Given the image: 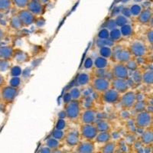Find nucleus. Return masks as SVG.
<instances>
[{
    "label": "nucleus",
    "mask_w": 153,
    "mask_h": 153,
    "mask_svg": "<svg viewBox=\"0 0 153 153\" xmlns=\"http://www.w3.org/2000/svg\"><path fill=\"white\" fill-rule=\"evenodd\" d=\"M152 123V117L149 112L143 111L138 113L136 117V126L138 129H144L148 128Z\"/></svg>",
    "instance_id": "obj_1"
},
{
    "label": "nucleus",
    "mask_w": 153,
    "mask_h": 153,
    "mask_svg": "<svg viewBox=\"0 0 153 153\" xmlns=\"http://www.w3.org/2000/svg\"><path fill=\"white\" fill-rule=\"evenodd\" d=\"M98 133V130L94 124H83L80 127V136L85 140L93 141Z\"/></svg>",
    "instance_id": "obj_2"
},
{
    "label": "nucleus",
    "mask_w": 153,
    "mask_h": 153,
    "mask_svg": "<svg viewBox=\"0 0 153 153\" xmlns=\"http://www.w3.org/2000/svg\"><path fill=\"white\" fill-rule=\"evenodd\" d=\"M65 113L68 119L75 120L77 118L80 114V105L78 100H72L70 103L66 104Z\"/></svg>",
    "instance_id": "obj_3"
},
{
    "label": "nucleus",
    "mask_w": 153,
    "mask_h": 153,
    "mask_svg": "<svg viewBox=\"0 0 153 153\" xmlns=\"http://www.w3.org/2000/svg\"><path fill=\"white\" fill-rule=\"evenodd\" d=\"M18 93H19V91L17 88L11 87V86H6L2 89L0 96L4 102L9 103L15 100L18 95Z\"/></svg>",
    "instance_id": "obj_4"
},
{
    "label": "nucleus",
    "mask_w": 153,
    "mask_h": 153,
    "mask_svg": "<svg viewBox=\"0 0 153 153\" xmlns=\"http://www.w3.org/2000/svg\"><path fill=\"white\" fill-rule=\"evenodd\" d=\"M110 82L106 77H96L93 81V87L96 91L104 93L110 89Z\"/></svg>",
    "instance_id": "obj_5"
},
{
    "label": "nucleus",
    "mask_w": 153,
    "mask_h": 153,
    "mask_svg": "<svg viewBox=\"0 0 153 153\" xmlns=\"http://www.w3.org/2000/svg\"><path fill=\"white\" fill-rule=\"evenodd\" d=\"M120 102L124 108L129 109L132 107L136 102V95L133 91H127L124 93L122 97H120Z\"/></svg>",
    "instance_id": "obj_6"
},
{
    "label": "nucleus",
    "mask_w": 153,
    "mask_h": 153,
    "mask_svg": "<svg viewBox=\"0 0 153 153\" xmlns=\"http://www.w3.org/2000/svg\"><path fill=\"white\" fill-rule=\"evenodd\" d=\"M113 74L115 78L124 79V80H127L129 78V71L126 65L122 63H119L113 67Z\"/></svg>",
    "instance_id": "obj_7"
},
{
    "label": "nucleus",
    "mask_w": 153,
    "mask_h": 153,
    "mask_svg": "<svg viewBox=\"0 0 153 153\" xmlns=\"http://www.w3.org/2000/svg\"><path fill=\"white\" fill-rule=\"evenodd\" d=\"M120 94L115 91L114 89H108L107 91L103 93V100L107 103L114 104L118 103L120 100Z\"/></svg>",
    "instance_id": "obj_8"
},
{
    "label": "nucleus",
    "mask_w": 153,
    "mask_h": 153,
    "mask_svg": "<svg viewBox=\"0 0 153 153\" xmlns=\"http://www.w3.org/2000/svg\"><path fill=\"white\" fill-rule=\"evenodd\" d=\"M96 147L94 142L85 140V141L83 142L80 141V143L76 146L75 151H77L81 153H94Z\"/></svg>",
    "instance_id": "obj_9"
},
{
    "label": "nucleus",
    "mask_w": 153,
    "mask_h": 153,
    "mask_svg": "<svg viewBox=\"0 0 153 153\" xmlns=\"http://www.w3.org/2000/svg\"><path fill=\"white\" fill-rule=\"evenodd\" d=\"M18 17L20 19L23 26H29L35 22V16L28 9L20 11L18 15Z\"/></svg>",
    "instance_id": "obj_10"
},
{
    "label": "nucleus",
    "mask_w": 153,
    "mask_h": 153,
    "mask_svg": "<svg viewBox=\"0 0 153 153\" xmlns=\"http://www.w3.org/2000/svg\"><path fill=\"white\" fill-rule=\"evenodd\" d=\"M129 52L136 57H143L146 53V48L143 43L140 42H135L129 48Z\"/></svg>",
    "instance_id": "obj_11"
},
{
    "label": "nucleus",
    "mask_w": 153,
    "mask_h": 153,
    "mask_svg": "<svg viewBox=\"0 0 153 153\" xmlns=\"http://www.w3.org/2000/svg\"><path fill=\"white\" fill-rule=\"evenodd\" d=\"M111 84L113 89H114L115 91H117L120 94H124V93L127 92L129 88L126 80H124V79L114 78L112 81Z\"/></svg>",
    "instance_id": "obj_12"
},
{
    "label": "nucleus",
    "mask_w": 153,
    "mask_h": 153,
    "mask_svg": "<svg viewBox=\"0 0 153 153\" xmlns=\"http://www.w3.org/2000/svg\"><path fill=\"white\" fill-rule=\"evenodd\" d=\"M65 142L69 147H75L80 143V135L76 132H70L65 135Z\"/></svg>",
    "instance_id": "obj_13"
},
{
    "label": "nucleus",
    "mask_w": 153,
    "mask_h": 153,
    "mask_svg": "<svg viewBox=\"0 0 153 153\" xmlns=\"http://www.w3.org/2000/svg\"><path fill=\"white\" fill-rule=\"evenodd\" d=\"M97 113L94 110L88 109L82 113L81 121L84 124H94L96 121Z\"/></svg>",
    "instance_id": "obj_14"
},
{
    "label": "nucleus",
    "mask_w": 153,
    "mask_h": 153,
    "mask_svg": "<svg viewBox=\"0 0 153 153\" xmlns=\"http://www.w3.org/2000/svg\"><path fill=\"white\" fill-rule=\"evenodd\" d=\"M28 10L33 15H41L43 12V7L41 2H37L35 0H31L28 3Z\"/></svg>",
    "instance_id": "obj_15"
},
{
    "label": "nucleus",
    "mask_w": 153,
    "mask_h": 153,
    "mask_svg": "<svg viewBox=\"0 0 153 153\" xmlns=\"http://www.w3.org/2000/svg\"><path fill=\"white\" fill-rule=\"evenodd\" d=\"M116 58L120 63H126L131 59V53L128 50L120 49L116 52Z\"/></svg>",
    "instance_id": "obj_16"
},
{
    "label": "nucleus",
    "mask_w": 153,
    "mask_h": 153,
    "mask_svg": "<svg viewBox=\"0 0 153 153\" xmlns=\"http://www.w3.org/2000/svg\"><path fill=\"white\" fill-rule=\"evenodd\" d=\"M111 134L109 131H107V132H98L97 135L94 139L97 143L105 144L108 142L111 141Z\"/></svg>",
    "instance_id": "obj_17"
},
{
    "label": "nucleus",
    "mask_w": 153,
    "mask_h": 153,
    "mask_svg": "<svg viewBox=\"0 0 153 153\" xmlns=\"http://www.w3.org/2000/svg\"><path fill=\"white\" fill-rule=\"evenodd\" d=\"M14 54V50L11 46L0 47V58L2 60H9Z\"/></svg>",
    "instance_id": "obj_18"
},
{
    "label": "nucleus",
    "mask_w": 153,
    "mask_h": 153,
    "mask_svg": "<svg viewBox=\"0 0 153 153\" xmlns=\"http://www.w3.org/2000/svg\"><path fill=\"white\" fill-rule=\"evenodd\" d=\"M141 141L144 146H152L153 143L152 129H147L142 134Z\"/></svg>",
    "instance_id": "obj_19"
},
{
    "label": "nucleus",
    "mask_w": 153,
    "mask_h": 153,
    "mask_svg": "<svg viewBox=\"0 0 153 153\" xmlns=\"http://www.w3.org/2000/svg\"><path fill=\"white\" fill-rule=\"evenodd\" d=\"M152 18V12L150 10H144L143 12H140V14L139 15V22L142 24H146V23L149 22V20Z\"/></svg>",
    "instance_id": "obj_20"
},
{
    "label": "nucleus",
    "mask_w": 153,
    "mask_h": 153,
    "mask_svg": "<svg viewBox=\"0 0 153 153\" xmlns=\"http://www.w3.org/2000/svg\"><path fill=\"white\" fill-rule=\"evenodd\" d=\"M94 65L97 69H104L107 67L108 65V61L106 58H104L103 57H98L95 59L94 62Z\"/></svg>",
    "instance_id": "obj_21"
},
{
    "label": "nucleus",
    "mask_w": 153,
    "mask_h": 153,
    "mask_svg": "<svg viewBox=\"0 0 153 153\" xmlns=\"http://www.w3.org/2000/svg\"><path fill=\"white\" fill-rule=\"evenodd\" d=\"M76 80L78 85L84 86L90 82V76L86 73H80L77 75Z\"/></svg>",
    "instance_id": "obj_22"
},
{
    "label": "nucleus",
    "mask_w": 153,
    "mask_h": 153,
    "mask_svg": "<svg viewBox=\"0 0 153 153\" xmlns=\"http://www.w3.org/2000/svg\"><path fill=\"white\" fill-rule=\"evenodd\" d=\"M142 82L149 85L153 84V71L152 70H149L142 74Z\"/></svg>",
    "instance_id": "obj_23"
},
{
    "label": "nucleus",
    "mask_w": 153,
    "mask_h": 153,
    "mask_svg": "<svg viewBox=\"0 0 153 153\" xmlns=\"http://www.w3.org/2000/svg\"><path fill=\"white\" fill-rule=\"evenodd\" d=\"M115 151H116V143L111 141L105 143L104 146L101 149L102 153H115Z\"/></svg>",
    "instance_id": "obj_24"
},
{
    "label": "nucleus",
    "mask_w": 153,
    "mask_h": 153,
    "mask_svg": "<svg viewBox=\"0 0 153 153\" xmlns=\"http://www.w3.org/2000/svg\"><path fill=\"white\" fill-rule=\"evenodd\" d=\"M95 126L98 132H107L110 129V123L106 120H100Z\"/></svg>",
    "instance_id": "obj_25"
},
{
    "label": "nucleus",
    "mask_w": 153,
    "mask_h": 153,
    "mask_svg": "<svg viewBox=\"0 0 153 153\" xmlns=\"http://www.w3.org/2000/svg\"><path fill=\"white\" fill-rule=\"evenodd\" d=\"M46 146H48L49 149L51 150L56 149H59L60 146V141L57 140V139H54V138L51 137L46 140Z\"/></svg>",
    "instance_id": "obj_26"
},
{
    "label": "nucleus",
    "mask_w": 153,
    "mask_h": 153,
    "mask_svg": "<svg viewBox=\"0 0 153 153\" xmlns=\"http://www.w3.org/2000/svg\"><path fill=\"white\" fill-rule=\"evenodd\" d=\"M65 136V133L64 130H61V129H57L54 128L51 132V137L54 139H57L58 141H61L62 139H64Z\"/></svg>",
    "instance_id": "obj_27"
},
{
    "label": "nucleus",
    "mask_w": 153,
    "mask_h": 153,
    "mask_svg": "<svg viewBox=\"0 0 153 153\" xmlns=\"http://www.w3.org/2000/svg\"><path fill=\"white\" fill-rule=\"evenodd\" d=\"M10 24L12 28H13L14 29H20V28H22V24L21 21H20V19L18 17V16H15L11 19L10 21Z\"/></svg>",
    "instance_id": "obj_28"
},
{
    "label": "nucleus",
    "mask_w": 153,
    "mask_h": 153,
    "mask_svg": "<svg viewBox=\"0 0 153 153\" xmlns=\"http://www.w3.org/2000/svg\"><path fill=\"white\" fill-rule=\"evenodd\" d=\"M97 45L100 48L105 47V46H106V47H111V46L114 45V42L111 40L110 38H107V39H98L97 42Z\"/></svg>",
    "instance_id": "obj_29"
},
{
    "label": "nucleus",
    "mask_w": 153,
    "mask_h": 153,
    "mask_svg": "<svg viewBox=\"0 0 153 153\" xmlns=\"http://www.w3.org/2000/svg\"><path fill=\"white\" fill-rule=\"evenodd\" d=\"M69 94L73 100H78L81 97V92H80V89L77 88V87H73V88L71 89Z\"/></svg>",
    "instance_id": "obj_30"
},
{
    "label": "nucleus",
    "mask_w": 153,
    "mask_h": 153,
    "mask_svg": "<svg viewBox=\"0 0 153 153\" xmlns=\"http://www.w3.org/2000/svg\"><path fill=\"white\" fill-rule=\"evenodd\" d=\"M112 50L110 47H101L100 48V54L101 57H104V58H109L112 55Z\"/></svg>",
    "instance_id": "obj_31"
},
{
    "label": "nucleus",
    "mask_w": 153,
    "mask_h": 153,
    "mask_svg": "<svg viewBox=\"0 0 153 153\" xmlns=\"http://www.w3.org/2000/svg\"><path fill=\"white\" fill-rule=\"evenodd\" d=\"M121 37H122V34L119 28H114V29L111 30V31L110 32V38L113 42L120 40Z\"/></svg>",
    "instance_id": "obj_32"
},
{
    "label": "nucleus",
    "mask_w": 153,
    "mask_h": 153,
    "mask_svg": "<svg viewBox=\"0 0 153 153\" xmlns=\"http://www.w3.org/2000/svg\"><path fill=\"white\" fill-rule=\"evenodd\" d=\"M120 30L122 35H123V36H129V35H131L132 34V27L128 24L125 25L121 27V28Z\"/></svg>",
    "instance_id": "obj_33"
},
{
    "label": "nucleus",
    "mask_w": 153,
    "mask_h": 153,
    "mask_svg": "<svg viewBox=\"0 0 153 153\" xmlns=\"http://www.w3.org/2000/svg\"><path fill=\"white\" fill-rule=\"evenodd\" d=\"M127 22H128V20L123 16H118L117 19H115V22L117 24V26H123V25L127 24Z\"/></svg>",
    "instance_id": "obj_34"
},
{
    "label": "nucleus",
    "mask_w": 153,
    "mask_h": 153,
    "mask_svg": "<svg viewBox=\"0 0 153 153\" xmlns=\"http://www.w3.org/2000/svg\"><path fill=\"white\" fill-rule=\"evenodd\" d=\"M126 67L128 69V71H137L138 68V64L133 60H129V61H127L126 65Z\"/></svg>",
    "instance_id": "obj_35"
},
{
    "label": "nucleus",
    "mask_w": 153,
    "mask_h": 153,
    "mask_svg": "<svg viewBox=\"0 0 153 153\" xmlns=\"http://www.w3.org/2000/svg\"><path fill=\"white\" fill-rule=\"evenodd\" d=\"M134 109L137 113H140V112H143L145 110V107H146V105L145 103L142 100H138L137 102L135 103L134 104Z\"/></svg>",
    "instance_id": "obj_36"
},
{
    "label": "nucleus",
    "mask_w": 153,
    "mask_h": 153,
    "mask_svg": "<svg viewBox=\"0 0 153 153\" xmlns=\"http://www.w3.org/2000/svg\"><path fill=\"white\" fill-rule=\"evenodd\" d=\"M11 0H0V11H5L10 8Z\"/></svg>",
    "instance_id": "obj_37"
},
{
    "label": "nucleus",
    "mask_w": 153,
    "mask_h": 153,
    "mask_svg": "<svg viewBox=\"0 0 153 153\" xmlns=\"http://www.w3.org/2000/svg\"><path fill=\"white\" fill-rule=\"evenodd\" d=\"M98 38L99 39H107L110 38V31L106 28H103L99 31L98 33Z\"/></svg>",
    "instance_id": "obj_38"
},
{
    "label": "nucleus",
    "mask_w": 153,
    "mask_h": 153,
    "mask_svg": "<svg viewBox=\"0 0 153 153\" xmlns=\"http://www.w3.org/2000/svg\"><path fill=\"white\" fill-rule=\"evenodd\" d=\"M55 128L57 129L64 130V129L66 128V122H65V119H61V118L58 119L57 123H56Z\"/></svg>",
    "instance_id": "obj_39"
},
{
    "label": "nucleus",
    "mask_w": 153,
    "mask_h": 153,
    "mask_svg": "<svg viewBox=\"0 0 153 153\" xmlns=\"http://www.w3.org/2000/svg\"><path fill=\"white\" fill-rule=\"evenodd\" d=\"M21 84V78L19 76H12L10 80V86L11 87L17 88Z\"/></svg>",
    "instance_id": "obj_40"
},
{
    "label": "nucleus",
    "mask_w": 153,
    "mask_h": 153,
    "mask_svg": "<svg viewBox=\"0 0 153 153\" xmlns=\"http://www.w3.org/2000/svg\"><path fill=\"white\" fill-rule=\"evenodd\" d=\"M129 10H130L131 15L132 16H139L141 12V7L139 5H133Z\"/></svg>",
    "instance_id": "obj_41"
},
{
    "label": "nucleus",
    "mask_w": 153,
    "mask_h": 153,
    "mask_svg": "<svg viewBox=\"0 0 153 153\" xmlns=\"http://www.w3.org/2000/svg\"><path fill=\"white\" fill-rule=\"evenodd\" d=\"M12 2H14L15 5H16L19 8H25L28 5L29 2L28 0H12Z\"/></svg>",
    "instance_id": "obj_42"
},
{
    "label": "nucleus",
    "mask_w": 153,
    "mask_h": 153,
    "mask_svg": "<svg viewBox=\"0 0 153 153\" xmlns=\"http://www.w3.org/2000/svg\"><path fill=\"white\" fill-rule=\"evenodd\" d=\"M22 74V69L20 67L15 66L11 69V75L12 76H19Z\"/></svg>",
    "instance_id": "obj_43"
},
{
    "label": "nucleus",
    "mask_w": 153,
    "mask_h": 153,
    "mask_svg": "<svg viewBox=\"0 0 153 153\" xmlns=\"http://www.w3.org/2000/svg\"><path fill=\"white\" fill-rule=\"evenodd\" d=\"M9 63L8 60H1L0 61V71H5L9 68Z\"/></svg>",
    "instance_id": "obj_44"
},
{
    "label": "nucleus",
    "mask_w": 153,
    "mask_h": 153,
    "mask_svg": "<svg viewBox=\"0 0 153 153\" xmlns=\"http://www.w3.org/2000/svg\"><path fill=\"white\" fill-rule=\"evenodd\" d=\"M117 24H116V22H115V20L111 19V20H109L108 22H106V27H105V28H106L107 30L109 29L113 30L114 29V28H117Z\"/></svg>",
    "instance_id": "obj_45"
},
{
    "label": "nucleus",
    "mask_w": 153,
    "mask_h": 153,
    "mask_svg": "<svg viewBox=\"0 0 153 153\" xmlns=\"http://www.w3.org/2000/svg\"><path fill=\"white\" fill-rule=\"evenodd\" d=\"M93 66H94V61H93L92 58H91V57H87L84 63V67L86 69H90V68H92Z\"/></svg>",
    "instance_id": "obj_46"
},
{
    "label": "nucleus",
    "mask_w": 153,
    "mask_h": 153,
    "mask_svg": "<svg viewBox=\"0 0 153 153\" xmlns=\"http://www.w3.org/2000/svg\"><path fill=\"white\" fill-rule=\"evenodd\" d=\"M133 80L135 81V83H136V84H140L142 82V74H140V72L137 71H135V73H134L133 74Z\"/></svg>",
    "instance_id": "obj_47"
},
{
    "label": "nucleus",
    "mask_w": 153,
    "mask_h": 153,
    "mask_svg": "<svg viewBox=\"0 0 153 153\" xmlns=\"http://www.w3.org/2000/svg\"><path fill=\"white\" fill-rule=\"evenodd\" d=\"M71 100L72 98L71 97V95H70L69 92L65 93V94H64V96H63V101H64V103H65V104H68V103H70Z\"/></svg>",
    "instance_id": "obj_48"
},
{
    "label": "nucleus",
    "mask_w": 153,
    "mask_h": 153,
    "mask_svg": "<svg viewBox=\"0 0 153 153\" xmlns=\"http://www.w3.org/2000/svg\"><path fill=\"white\" fill-rule=\"evenodd\" d=\"M51 151L52 150L49 149L48 146H43L40 149V151H39V153H51Z\"/></svg>",
    "instance_id": "obj_49"
},
{
    "label": "nucleus",
    "mask_w": 153,
    "mask_h": 153,
    "mask_svg": "<svg viewBox=\"0 0 153 153\" xmlns=\"http://www.w3.org/2000/svg\"><path fill=\"white\" fill-rule=\"evenodd\" d=\"M147 38H148V41L151 45L153 44V31L152 30H150L149 31L147 34Z\"/></svg>",
    "instance_id": "obj_50"
},
{
    "label": "nucleus",
    "mask_w": 153,
    "mask_h": 153,
    "mask_svg": "<svg viewBox=\"0 0 153 153\" xmlns=\"http://www.w3.org/2000/svg\"><path fill=\"white\" fill-rule=\"evenodd\" d=\"M123 16H125L126 18V17H129L131 16V13H130V10L129 9H124L123 10Z\"/></svg>",
    "instance_id": "obj_51"
},
{
    "label": "nucleus",
    "mask_w": 153,
    "mask_h": 153,
    "mask_svg": "<svg viewBox=\"0 0 153 153\" xmlns=\"http://www.w3.org/2000/svg\"><path fill=\"white\" fill-rule=\"evenodd\" d=\"M58 117L61 119H65V117H67L66 113L65 111H61L59 113H58Z\"/></svg>",
    "instance_id": "obj_52"
},
{
    "label": "nucleus",
    "mask_w": 153,
    "mask_h": 153,
    "mask_svg": "<svg viewBox=\"0 0 153 153\" xmlns=\"http://www.w3.org/2000/svg\"><path fill=\"white\" fill-rule=\"evenodd\" d=\"M4 36H5V34H4V31H2V28H0V42L3 39Z\"/></svg>",
    "instance_id": "obj_53"
},
{
    "label": "nucleus",
    "mask_w": 153,
    "mask_h": 153,
    "mask_svg": "<svg viewBox=\"0 0 153 153\" xmlns=\"http://www.w3.org/2000/svg\"><path fill=\"white\" fill-rule=\"evenodd\" d=\"M5 83V80H4V77L2 76V75L0 74V87H2V85Z\"/></svg>",
    "instance_id": "obj_54"
},
{
    "label": "nucleus",
    "mask_w": 153,
    "mask_h": 153,
    "mask_svg": "<svg viewBox=\"0 0 153 153\" xmlns=\"http://www.w3.org/2000/svg\"><path fill=\"white\" fill-rule=\"evenodd\" d=\"M51 153H64V152L60 149H56L52 150Z\"/></svg>",
    "instance_id": "obj_55"
},
{
    "label": "nucleus",
    "mask_w": 153,
    "mask_h": 153,
    "mask_svg": "<svg viewBox=\"0 0 153 153\" xmlns=\"http://www.w3.org/2000/svg\"><path fill=\"white\" fill-rule=\"evenodd\" d=\"M121 1H122L123 2H128L129 0H121Z\"/></svg>",
    "instance_id": "obj_56"
},
{
    "label": "nucleus",
    "mask_w": 153,
    "mask_h": 153,
    "mask_svg": "<svg viewBox=\"0 0 153 153\" xmlns=\"http://www.w3.org/2000/svg\"><path fill=\"white\" fill-rule=\"evenodd\" d=\"M72 153H81V152H77V151H74V152H73Z\"/></svg>",
    "instance_id": "obj_57"
},
{
    "label": "nucleus",
    "mask_w": 153,
    "mask_h": 153,
    "mask_svg": "<svg viewBox=\"0 0 153 153\" xmlns=\"http://www.w3.org/2000/svg\"><path fill=\"white\" fill-rule=\"evenodd\" d=\"M136 2H140V1H142V0H135Z\"/></svg>",
    "instance_id": "obj_58"
},
{
    "label": "nucleus",
    "mask_w": 153,
    "mask_h": 153,
    "mask_svg": "<svg viewBox=\"0 0 153 153\" xmlns=\"http://www.w3.org/2000/svg\"><path fill=\"white\" fill-rule=\"evenodd\" d=\"M0 19H1V14H0Z\"/></svg>",
    "instance_id": "obj_59"
}]
</instances>
